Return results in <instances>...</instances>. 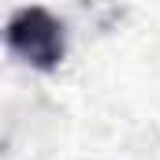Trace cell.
<instances>
[{
    "label": "cell",
    "mask_w": 160,
    "mask_h": 160,
    "mask_svg": "<svg viewBox=\"0 0 160 160\" xmlns=\"http://www.w3.org/2000/svg\"><path fill=\"white\" fill-rule=\"evenodd\" d=\"M4 41H8V52L34 71H56L67 56L63 22L41 4H26L19 11H11V19L4 26Z\"/></svg>",
    "instance_id": "1"
}]
</instances>
